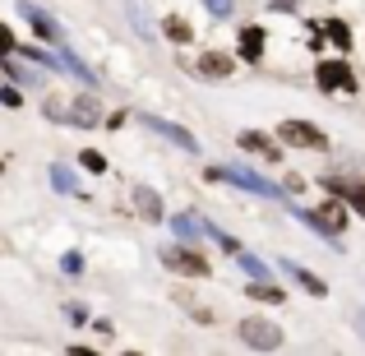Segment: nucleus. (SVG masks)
I'll use <instances>...</instances> for the list:
<instances>
[{"label": "nucleus", "mask_w": 365, "mask_h": 356, "mask_svg": "<svg viewBox=\"0 0 365 356\" xmlns=\"http://www.w3.org/2000/svg\"><path fill=\"white\" fill-rule=\"evenodd\" d=\"M204 180H232V185L250 190V195H264V199H282V195H287L282 185H273V180H264V176H255V171H241V167H208Z\"/></svg>", "instance_id": "f257e3e1"}, {"label": "nucleus", "mask_w": 365, "mask_h": 356, "mask_svg": "<svg viewBox=\"0 0 365 356\" xmlns=\"http://www.w3.org/2000/svg\"><path fill=\"white\" fill-rule=\"evenodd\" d=\"M46 116L51 121H70V125H83V130H93V125H102V107L93 98H79V102H46Z\"/></svg>", "instance_id": "f03ea898"}, {"label": "nucleus", "mask_w": 365, "mask_h": 356, "mask_svg": "<svg viewBox=\"0 0 365 356\" xmlns=\"http://www.w3.org/2000/svg\"><path fill=\"white\" fill-rule=\"evenodd\" d=\"M241 342H245V347H259V352H277V347H282V329H277L273 320L250 315V320H241Z\"/></svg>", "instance_id": "7ed1b4c3"}, {"label": "nucleus", "mask_w": 365, "mask_h": 356, "mask_svg": "<svg viewBox=\"0 0 365 356\" xmlns=\"http://www.w3.org/2000/svg\"><path fill=\"white\" fill-rule=\"evenodd\" d=\"M314 83H319L324 93H361L356 74H351L347 61H324L319 70H314Z\"/></svg>", "instance_id": "20e7f679"}, {"label": "nucleus", "mask_w": 365, "mask_h": 356, "mask_svg": "<svg viewBox=\"0 0 365 356\" xmlns=\"http://www.w3.org/2000/svg\"><path fill=\"white\" fill-rule=\"evenodd\" d=\"M277 139L292 143V148H329V134L310 121H282L277 125Z\"/></svg>", "instance_id": "39448f33"}, {"label": "nucleus", "mask_w": 365, "mask_h": 356, "mask_svg": "<svg viewBox=\"0 0 365 356\" xmlns=\"http://www.w3.org/2000/svg\"><path fill=\"white\" fill-rule=\"evenodd\" d=\"M162 264L176 268V273H185V278H208V268H213L204 255H195L190 245H167V250H162Z\"/></svg>", "instance_id": "423d86ee"}, {"label": "nucleus", "mask_w": 365, "mask_h": 356, "mask_svg": "<svg viewBox=\"0 0 365 356\" xmlns=\"http://www.w3.org/2000/svg\"><path fill=\"white\" fill-rule=\"evenodd\" d=\"M19 14H24V24L33 28L37 37H42V42H61V24H56L51 14H46V9H37V5H28V0H19Z\"/></svg>", "instance_id": "0eeeda50"}, {"label": "nucleus", "mask_w": 365, "mask_h": 356, "mask_svg": "<svg viewBox=\"0 0 365 356\" xmlns=\"http://www.w3.org/2000/svg\"><path fill=\"white\" fill-rule=\"evenodd\" d=\"M143 130H153V134H162V139H171L176 148H185V153H199V143H195V134L190 130H180V125H171V121H162V116H139Z\"/></svg>", "instance_id": "6e6552de"}, {"label": "nucleus", "mask_w": 365, "mask_h": 356, "mask_svg": "<svg viewBox=\"0 0 365 356\" xmlns=\"http://www.w3.org/2000/svg\"><path fill=\"white\" fill-rule=\"evenodd\" d=\"M236 143H241L245 153H255V158H264V162H282V148H277L268 134H259V130H241V134H236Z\"/></svg>", "instance_id": "1a4fd4ad"}, {"label": "nucleus", "mask_w": 365, "mask_h": 356, "mask_svg": "<svg viewBox=\"0 0 365 356\" xmlns=\"http://www.w3.org/2000/svg\"><path fill=\"white\" fill-rule=\"evenodd\" d=\"M324 190H333V195H338L342 204H351V208H356V213L365 218V180H361V185H351V180L333 176V180H324Z\"/></svg>", "instance_id": "9d476101"}, {"label": "nucleus", "mask_w": 365, "mask_h": 356, "mask_svg": "<svg viewBox=\"0 0 365 356\" xmlns=\"http://www.w3.org/2000/svg\"><path fill=\"white\" fill-rule=\"evenodd\" d=\"M134 208H139V218L143 223H162V199H158V190H148V185H134Z\"/></svg>", "instance_id": "9b49d317"}, {"label": "nucleus", "mask_w": 365, "mask_h": 356, "mask_svg": "<svg viewBox=\"0 0 365 356\" xmlns=\"http://www.w3.org/2000/svg\"><path fill=\"white\" fill-rule=\"evenodd\" d=\"M236 46H241L245 61H259V56H264V28H259V24H245L241 37H236Z\"/></svg>", "instance_id": "f8f14e48"}, {"label": "nucleus", "mask_w": 365, "mask_h": 356, "mask_svg": "<svg viewBox=\"0 0 365 356\" xmlns=\"http://www.w3.org/2000/svg\"><path fill=\"white\" fill-rule=\"evenodd\" d=\"M199 74H204V79H227V74H232V56H222V51L199 56Z\"/></svg>", "instance_id": "ddd939ff"}, {"label": "nucleus", "mask_w": 365, "mask_h": 356, "mask_svg": "<svg viewBox=\"0 0 365 356\" xmlns=\"http://www.w3.org/2000/svg\"><path fill=\"white\" fill-rule=\"evenodd\" d=\"M282 273L292 278V283H301L310 296H329V287H324V278H314V273H305L301 264H282Z\"/></svg>", "instance_id": "4468645a"}, {"label": "nucleus", "mask_w": 365, "mask_h": 356, "mask_svg": "<svg viewBox=\"0 0 365 356\" xmlns=\"http://www.w3.org/2000/svg\"><path fill=\"white\" fill-rule=\"evenodd\" d=\"M319 33H324V37H329V42H333V46H338V51H351V28H347V24H342V19H329V24H324V28H319Z\"/></svg>", "instance_id": "2eb2a0df"}, {"label": "nucleus", "mask_w": 365, "mask_h": 356, "mask_svg": "<svg viewBox=\"0 0 365 356\" xmlns=\"http://www.w3.org/2000/svg\"><path fill=\"white\" fill-rule=\"evenodd\" d=\"M0 70H5V74H9L14 83H28V88H42V74H37V70H24V65H14L9 56L0 61Z\"/></svg>", "instance_id": "dca6fc26"}, {"label": "nucleus", "mask_w": 365, "mask_h": 356, "mask_svg": "<svg viewBox=\"0 0 365 356\" xmlns=\"http://www.w3.org/2000/svg\"><path fill=\"white\" fill-rule=\"evenodd\" d=\"M319 223L329 227L333 236H338L342 227H347V213H342V204H324V208H319Z\"/></svg>", "instance_id": "f3484780"}, {"label": "nucleus", "mask_w": 365, "mask_h": 356, "mask_svg": "<svg viewBox=\"0 0 365 356\" xmlns=\"http://www.w3.org/2000/svg\"><path fill=\"white\" fill-rule=\"evenodd\" d=\"M171 227H176V236H180V240H195V236H204V223H195V213H180V218H171Z\"/></svg>", "instance_id": "a211bd4d"}, {"label": "nucleus", "mask_w": 365, "mask_h": 356, "mask_svg": "<svg viewBox=\"0 0 365 356\" xmlns=\"http://www.w3.org/2000/svg\"><path fill=\"white\" fill-rule=\"evenodd\" d=\"M162 33H167V37H171V42H190V37H195V28H190V24H185V19H176V14H171V19H167V24H162Z\"/></svg>", "instance_id": "6ab92c4d"}, {"label": "nucleus", "mask_w": 365, "mask_h": 356, "mask_svg": "<svg viewBox=\"0 0 365 356\" xmlns=\"http://www.w3.org/2000/svg\"><path fill=\"white\" fill-rule=\"evenodd\" d=\"M250 296H255V301H268V305H277V301H287V292H277V287H268L264 278H259L255 287H250Z\"/></svg>", "instance_id": "aec40b11"}, {"label": "nucleus", "mask_w": 365, "mask_h": 356, "mask_svg": "<svg viewBox=\"0 0 365 356\" xmlns=\"http://www.w3.org/2000/svg\"><path fill=\"white\" fill-rule=\"evenodd\" d=\"M51 185L56 190H79V180H74V171L65 167V162H56V167H51Z\"/></svg>", "instance_id": "412c9836"}, {"label": "nucleus", "mask_w": 365, "mask_h": 356, "mask_svg": "<svg viewBox=\"0 0 365 356\" xmlns=\"http://www.w3.org/2000/svg\"><path fill=\"white\" fill-rule=\"evenodd\" d=\"M79 162H83V171H107V158H102L98 148H83V158H79Z\"/></svg>", "instance_id": "4be33fe9"}, {"label": "nucleus", "mask_w": 365, "mask_h": 356, "mask_svg": "<svg viewBox=\"0 0 365 356\" xmlns=\"http://www.w3.org/2000/svg\"><path fill=\"white\" fill-rule=\"evenodd\" d=\"M236 264H241V268H245V273H250V278H264V273H268V268H264V264H259V259H255V255H245V250H241V255H236Z\"/></svg>", "instance_id": "5701e85b"}, {"label": "nucleus", "mask_w": 365, "mask_h": 356, "mask_svg": "<svg viewBox=\"0 0 365 356\" xmlns=\"http://www.w3.org/2000/svg\"><path fill=\"white\" fill-rule=\"evenodd\" d=\"M204 9H208L213 19H227V14L236 9V0H204Z\"/></svg>", "instance_id": "b1692460"}, {"label": "nucleus", "mask_w": 365, "mask_h": 356, "mask_svg": "<svg viewBox=\"0 0 365 356\" xmlns=\"http://www.w3.org/2000/svg\"><path fill=\"white\" fill-rule=\"evenodd\" d=\"M19 51V42H14V33H9L5 24H0V56H14Z\"/></svg>", "instance_id": "393cba45"}, {"label": "nucleus", "mask_w": 365, "mask_h": 356, "mask_svg": "<svg viewBox=\"0 0 365 356\" xmlns=\"http://www.w3.org/2000/svg\"><path fill=\"white\" fill-rule=\"evenodd\" d=\"M130 19H134V28H139V37H153V33H148V19H143L139 5H130Z\"/></svg>", "instance_id": "a878e982"}, {"label": "nucleus", "mask_w": 365, "mask_h": 356, "mask_svg": "<svg viewBox=\"0 0 365 356\" xmlns=\"http://www.w3.org/2000/svg\"><path fill=\"white\" fill-rule=\"evenodd\" d=\"M0 102H5L9 111H14V107H24V98H19V88H0Z\"/></svg>", "instance_id": "bb28decb"}, {"label": "nucleus", "mask_w": 365, "mask_h": 356, "mask_svg": "<svg viewBox=\"0 0 365 356\" xmlns=\"http://www.w3.org/2000/svg\"><path fill=\"white\" fill-rule=\"evenodd\" d=\"M273 9H277V14H287V9H296V0H273Z\"/></svg>", "instance_id": "cd10ccee"}, {"label": "nucleus", "mask_w": 365, "mask_h": 356, "mask_svg": "<svg viewBox=\"0 0 365 356\" xmlns=\"http://www.w3.org/2000/svg\"><path fill=\"white\" fill-rule=\"evenodd\" d=\"M0 171H5V162H0Z\"/></svg>", "instance_id": "c85d7f7f"}, {"label": "nucleus", "mask_w": 365, "mask_h": 356, "mask_svg": "<svg viewBox=\"0 0 365 356\" xmlns=\"http://www.w3.org/2000/svg\"><path fill=\"white\" fill-rule=\"evenodd\" d=\"M361 324H365V320H361Z\"/></svg>", "instance_id": "c756f323"}]
</instances>
